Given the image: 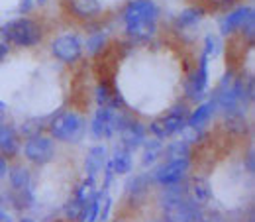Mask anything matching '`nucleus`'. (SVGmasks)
Segmentation results:
<instances>
[{
	"label": "nucleus",
	"mask_w": 255,
	"mask_h": 222,
	"mask_svg": "<svg viewBox=\"0 0 255 222\" xmlns=\"http://www.w3.org/2000/svg\"><path fill=\"white\" fill-rule=\"evenodd\" d=\"M185 126H187V118H181V116H175V114L167 112L163 118L155 120L151 124V134L157 140H165V138H171V136L179 134Z\"/></svg>",
	"instance_id": "nucleus-11"
},
{
	"label": "nucleus",
	"mask_w": 255,
	"mask_h": 222,
	"mask_svg": "<svg viewBox=\"0 0 255 222\" xmlns=\"http://www.w3.org/2000/svg\"><path fill=\"white\" fill-rule=\"evenodd\" d=\"M163 207H165V221L167 222H196L200 219V205L194 203L187 195H183L175 201H169Z\"/></svg>",
	"instance_id": "nucleus-5"
},
{
	"label": "nucleus",
	"mask_w": 255,
	"mask_h": 222,
	"mask_svg": "<svg viewBox=\"0 0 255 222\" xmlns=\"http://www.w3.org/2000/svg\"><path fill=\"white\" fill-rule=\"evenodd\" d=\"M191 199L198 205H206L212 199V187L204 177H196L191 185Z\"/></svg>",
	"instance_id": "nucleus-18"
},
{
	"label": "nucleus",
	"mask_w": 255,
	"mask_h": 222,
	"mask_svg": "<svg viewBox=\"0 0 255 222\" xmlns=\"http://www.w3.org/2000/svg\"><path fill=\"white\" fill-rule=\"evenodd\" d=\"M100 199H102V195H96L95 199H91L89 203L83 205V211H81L79 222H96V219H98V211H100Z\"/></svg>",
	"instance_id": "nucleus-22"
},
{
	"label": "nucleus",
	"mask_w": 255,
	"mask_h": 222,
	"mask_svg": "<svg viewBox=\"0 0 255 222\" xmlns=\"http://www.w3.org/2000/svg\"><path fill=\"white\" fill-rule=\"evenodd\" d=\"M24 156L35 165H45L55 158V144L47 136H32L24 146Z\"/></svg>",
	"instance_id": "nucleus-8"
},
{
	"label": "nucleus",
	"mask_w": 255,
	"mask_h": 222,
	"mask_svg": "<svg viewBox=\"0 0 255 222\" xmlns=\"http://www.w3.org/2000/svg\"><path fill=\"white\" fill-rule=\"evenodd\" d=\"M147 187H149V177H147V175H137L135 179L129 181L128 193H129L131 197H139V195H143V193L147 191Z\"/></svg>",
	"instance_id": "nucleus-26"
},
{
	"label": "nucleus",
	"mask_w": 255,
	"mask_h": 222,
	"mask_svg": "<svg viewBox=\"0 0 255 222\" xmlns=\"http://www.w3.org/2000/svg\"><path fill=\"white\" fill-rule=\"evenodd\" d=\"M198 222H228L220 213H208V215H200Z\"/></svg>",
	"instance_id": "nucleus-31"
},
{
	"label": "nucleus",
	"mask_w": 255,
	"mask_h": 222,
	"mask_svg": "<svg viewBox=\"0 0 255 222\" xmlns=\"http://www.w3.org/2000/svg\"><path fill=\"white\" fill-rule=\"evenodd\" d=\"M208 91V57L202 53L198 67L185 81V95L192 102H200Z\"/></svg>",
	"instance_id": "nucleus-7"
},
{
	"label": "nucleus",
	"mask_w": 255,
	"mask_h": 222,
	"mask_svg": "<svg viewBox=\"0 0 255 222\" xmlns=\"http://www.w3.org/2000/svg\"><path fill=\"white\" fill-rule=\"evenodd\" d=\"M81 211H83V203L75 197V199H71L67 205H65L63 213H65V219L67 221H79V217H81Z\"/></svg>",
	"instance_id": "nucleus-29"
},
{
	"label": "nucleus",
	"mask_w": 255,
	"mask_h": 222,
	"mask_svg": "<svg viewBox=\"0 0 255 222\" xmlns=\"http://www.w3.org/2000/svg\"><path fill=\"white\" fill-rule=\"evenodd\" d=\"M255 24V12H254V6H234L232 10H228L226 14L222 16L220 20V32L222 35H232L236 32H242L244 28L252 26Z\"/></svg>",
	"instance_id": "nucleus-6"
},
{
	"label": "nucleus",
	"mask_w": 255,
	"mask_h": 222,
	"mask_svg": "<svg viewBox=\"0 0 255 222\" xmlns=\"http://www.w3.org/2000/svg\"><path fill=\"white\" fill-rule=\"evenodd\" d=\"M0 33L14 47H35L43 39V26L30 16H22L6 22Z\"/></svg>",
	"instance_id": "nucleus-2"
},
{
	"label": "nucleus",
	"mask_w": 255,
	"mask_h": 222,
	"mask_svg": "<svg viewBox=\"0 0 255 222\" xmlns=\"http://www.w3.org/2000/svg\"><path fill=\"white\" fill-rule=\"evenodd\" d=\"M248 171L254 173V154H248Z\"/></svg>",
	"instance_id": "nucleus-36"
},
{
	"label": "nucleus",
	"mask_w": 255,
	"mask_h": 222,
	"mask_svg": "<svg viewBox=\"0 0 255 222\" xmlns=\"http://www.w3.org/2000/svg\"><path fill=\"white\" fill-rule=\"evenodd\" d=\"M35 2H37V4H45L47 0H35Z\"/></svg>",
	"instance_id": "nucleus-39"
},
{
	"label": "nucleus",
	"mask_w": 255,
	"mask_h": 222,
	"mask_svg": "<svg viewBox=\"0 0 255 222\" xmlns=\"http://www.w3.org/2000/svg\"><path fill=\"white\" fill-rule=\"evenodd\" d=\"M0 211H2V199H0Z\"/></svg>",
	"instance_id": "nucleus-40"
},
{
	"label": "nucleus",
	"mask_w": 255,
	"mask_h": 222,
	"mask_svg": "<svg viewBox=\"0 0 255 222\" xmlns=\"http://www.w3.org/2000/svg\"><path fill=\"white\" fill-rule=\"evenodd\" d=\"M8 51H10V43H8V41L2 37V33H0V61L8 55Z\"/></svg>",
	"instance_id": "nucleus-32"
},
{
	"label": "nucleus",
	"mask_w": 255,
	"mask_h": 222,
	"mask_svg": "<svg viewBox=\"0 0 255 222\" xmlns=\"http://www.w3.org/2000/svg\"><path fill=\"white\" fill-rule=\"evenodd\" d=\"M83 205L85 203H89L91 199H95L96 197V193H95V177H89L79 189H77V195H75Z\"/></svg>",
	"instance_id": "nucleus-28"
},
{
	"label": "nucleus",
	"mask_w": 255,
	"mask_h": 222,
	"mask_svg": "<svg viewBox=\"0 0 255 222\" xmlns=\"http://www.w3.org/2000/svg\"><path fill=\"white\" fill-rule=\"evenodd\" d=\"M108 211H110V199L106 197V199H104V209H102V211H98V217H100V221H106V217H108Z\"/></svg>",
	"instance_id": "nucleus-34"
},
{
	"label": "nucleus",
	"mask_w": 255,
	"mask_h": 222,
	"mask_svg": "<svg viewBox=\"0 0 255 222\" xmlns=\"http://www.w3.org/2000/svg\"><path fill=\"white\" fill-rule=\"evenodd\" d=\"M108 163H110V167H112V171H114L116 175H126V173L131 171V152H128V150H118Z\"/></svg>",
	"instance_id": "nucleus-19"
},
{
	"label": "nucleus",
	"mask_w": 255,
	"mask_h": 222,
	"mask_svg": "<svg viewBox=\"0 0 255 222\" xmlns=\"http://www.w3.org/2000/svg\"><path fill=\"white\" fill-rule=\"evenodd\" d=\"M49 132H51V138L59 142H79L85 132V118L75 110L61 112L51 120Z\"/></svg>",
	"instance_id": "nucleus-3"
},
{
	"label": "nucleus",
	"mask_w": 255,
	"mask_h": 222,
	"mask_svg": "<svg viewBox=\"0 0 255 222\" xmlns=\"http://www.w3.org/2000/svg\"><path fill=\"white\" fill-rule=\"evenodd\" d=\"M20 222H35V221H32V219H22Z\"/></svg>",
	"instance_id": "nucleus-38"
},
{
	"label": "nucleus",
	"mask_w": 255,
	"mask_h": 222,
	"mask_svg": "<svg viewBox=\"0 0 255 222\" xmlns=\"http://www.w3.org/2000/svg\"><path fill=\"white\" fill-rule=\"evenodd\" d=\"M214 112H216V104H214V100H208V102L198 104V108L189 114V118H187V126L194 128V130H200V128L212 118Z\"/></svg>",
	"instance_id": "nucleus-17"
},
{
	"label": "nucleus",
	"mask_w": 255,
	"mask_h": 222,
	"mask_svg": "<svg viewBox=\"0 0 255 222\" xmlns=\"http://www.w3.org/2000/svg\"><path fill=\"white\" fill-rule=\"evenodd\" d=\"M51 55L65 65H75L83 57V41L75 33H65L51 41Z\"/></svg>",
	"instance_id": "nucleus-4"
},
{
	"label": "nucleus",
	"mask_w": 255,
	"mask_h": 222,
	"mask_svg": "<svg viewBox=\"0 0 255 222\" xmlns=\"http://www.w3.org/2000/svg\"><path fill=\"white\" fill-rule=\"evenodd\" d=\"M8 171H10V167H8V159L4 158V156H0V179H4V177L8 175Z\"/></svg>",
	"instance_id": "nucleus-33"
},
{
	"label": "nucleus",
	"mask_w": 255,
	"mask_h": 222,
	"mask_svg": "<svg viewBox=\"0 0 255 222\" xmlns=\"http://www.w3.org/2000/svg\"><path fill=\"white\" fill-rule=\"evenodd\" d=\"M220 51V39L216 35H208L206 37V49H204V55L210 57V55H216Z\"/></svg>",
	"instance_id": "nucleus-30"
},
{
	"label": "nucleus",
	"mask_w": 255,
	"mask_h": 222,
	"mask_svg": "<svg viewBox=\"0 0 255 222\" xmlns=\"http://www.w3.org/2000/svg\"><path fill=\"white\" fill-rule=\"evenodd\" d=\"M122 20L131 39L147 41L157 32L159 8L153 0H129L122 10Z\"/></svg>",
	"instance_id": "nucleus-1"
},
{
	"label": "nucleus",
	"mask_w": 255,
	"mask_h": 222,
	"mask_svg": "<svg viewBox=\"0 0 255 222\" xmlns=\"http://www.w3.org/2000/svg\"><path fill=\"white\" fill-rule=\"evenodd\" d=\"M10 173V185L12 189H26L32 185V175L28 167H14L8 171Z\"/></svg>",
	"instance_id": "nucleus-20"
},
{
	"label": "nucleus",
	"mask_w": 255,
	"mask_h": 222,
	"mask_svg": "<svg viewBox=\"0 0 255 222\" xmlns=\"http://www.w3.org/2000/svg\"><path fill=\"white\" fill-rule=\"evenodd\" d=\"M18 152V134L10 124L0 122V154L4 158H12Z\"/></svg>",
	"instance_id": "nucleus-15"
},
{
	"label": "nucleus",
	"mask_w": 255,
	"mask_h": 222,
	"mask_svg": "<svg viewBox=\"0 0 255 222\" xmlns=\"http://www.w3.org/2000/svg\"><path fill=\"white\" fill-rule=\"evenodd\" d=\"M120 138H122L124 150L133 152V150H137L139 146H143V142H145V128L141 126L139 122L131 120L126 128L120 130Z\"/></svg>",
	"instance_id": "nucleus-13"
},
{
	"label": "nucleus",
	"mask_w": 255,
	"mask_h": 222,
	"mask_svg": "<svg viewBox=\"0 0 255 222\" xmlns=\"http://www.w3.org/2000/svg\"><path fill=\"white\" fill-rule=\"evenodd\" d=\"M0 116H2V112H0Z\"/></svg>",
	"instance_id": "nucleus-41"
},
{
	"label": "nucleus",
	"mask_w": 255,
	"mask_h": 222,
	"mask_svg": "<svg viewBox=\"0 0 255 222\" xmlns=\"http://www.w3.org/2000/svg\"><path fill=\"white\" fill-rule=\"evenodd\" d=\"M32 10V0H22L20 2V14H28Z\"/></svg>",
	"instance_id": "nucleus-35"
},
{
	"label": "nucleus",
	"mask_w": 255,
	"mask_h": 222,
	"mask_svg": "<svg viewBox=\"0 0 255 222\" xmlns=\"http://www.w3.org/2000/svg\"><path fill=\"white\" fill-rule=\"evenodd\" d=\"M189 167H191L189 158L173 159V161L165 163L163 167H159V169L155 171V181H157L159 185H163V187H165V185H173V183H181V181L185 179Z\"/></svg>",
	"instance_id": "nucleus-9"
},
{
	"label": "nucleus",
	"mask_w": 255,
	"mask_h": 222,
	"mask_svg": "<svg viewBox=\"0 0 255 222\" xmlns=\"http://www.w3.org/2000/svg\"><path fill=\"white\" fill-rule=\"evenodd\" d=\"M106 163H108V150H106L104 146H95V148H91L89 156L85 159V169H87L89 177L98 175V173L106 167Z\"/></svg>",
	"instance_id": "nucleus-14"
},
{
	"label": "nucleus",
	"mask_w": 255,
	"mask_h": 222,
	"mask_svg": "<svg viewBox=\"0 0 255 222\" xmlns=\"http://www.w3.org/2000/svg\"><path fill=\"white\" fill-rule=\"evenodd\" d=\"M204 14H206V8H204V6H200V4L189 6V8H185V10L177 16L175 26H177L179 30H189V28L196 26V24L204 18Z\"/></svg>",
	"instance_id": "nucleus-16"
},
{
	"label": "nucleus",
	"mask_w": 255,
	"mask_h": 222,
	"mask_svg": "<svg viewBox=\"0 0 255 222\" xmlns=\"http://www.w3.org/2000/svg\"><path fill=\"white\" fill-rule=\"evenodd\" d=\"M96 100L100 106H116L114 102V91L110 89L108 83H100L96 87Z\"/></svg>",
	"instance_id": "nucleus-25"
},
{
	"label": "nucleus",
	"mask_w": 255,
	"mask_h": 222,
	"mask_svg": "<svg viewBox=\"0 0 255 222\" xmlns=\"http://www.w3.org/2000/svg\"><path fill=\"white\" fill-rule=\"evenodd\" d=\"M10 203H12V207L18 209V211H24V209L32 207V203H33L32 189H30V187H26V189H12V193H10Z\"/></svg>",
	"instance_id": "nucleus-21"
},
{
	"label": "nucleus",
	"mask_w": 255,
	"mask_h": 222,
	"mask_svg": "<svg viewBox=\"0 0 255 222\" xmlns=\"http://www.w3.org/2000/svg\"><path fill=\"white\" fill-rule=\"evenodd\" d=\"M0 222H12V219H10V215H6L4 211H0Z\"/></svg>",
	"instance_id": "nucleus-37"
},
{
	"label": "nucleus",
	"mask_w": 255,
	"mask_h": 222,
	"mask_svg": "<svg viewBox=\"0 0 255 222\" xmlns=\"http://www.w3.org/2000/svg\"><path fill=\"white\" fill-rule=\"evenodd\" d=\"M165 156H167L169 161H173V159L189 158V156H191V148H189V144H187V142L179 140V142H173V144L165 150Z\"/></svg>",
	"instance_id": "nucleus-23"
},
{
	"label": "nucleus",
	"mask_w": 255,
	"mask_h": 222,
	"mask_svg": "<svg viewBox=\"0 0 255 222\" xmlns=\"http://www.w3.org/2000/svg\"><path fill=\"white\" fill-rule=\"evenodd\" d=\"M114 110L116 106H100L96 110L91 130L96 138H110L114 134Z\"/></svg>",
	"instance_id": "nucleus-12"
},
{
	"label": "nucleus",
	"mask_w": 255,
	"mask_h": 222,
	"mask_svg": "<svg viewBox=\"0 0 255 222\" xmlns=\"http://www.w3.org/2000/svg\"><path fill=\"white\" fill-rule=\"evenodd\" d=\"M104 45H106V35H104V32L91 33V37L87 39V51H89L91 57L98 55L104 49Z\"/></svg>",
	"instance_id": "nucleus-24"
},
{
	"label": "nucleus",
	"mask_w": 255,
	"mask_h": 222,
	"mask_svg": "<svg viewBox=\"0 0 255 222\" xmlns=\"http://www.w3.org/2000/svg\"><path fill=\"white\" fill-rule=\"evenodd\" d=\"M63 2L67 12L81 22L100 18V14H102V4L98 0H63Z\"/></svg>",
	"instance_id": "nucleus-10"
},
{
	"label": "nucleus",
	"mask_w": 255,
	"mask_h": 222,
	"mask_svg": "<svg viewBox=\"0 0 255 222\" xmlns=\"http://www.w3.org/2000/svg\"><path fill=\"white\" fill-rule=\"evenodd\" d=\"M145 144V156H143V165H151L155 159L159 158L161 150V140H151V142H143Z\"/></svg>",
	"instance_id": "nucleus-27"
}]
</instances>
